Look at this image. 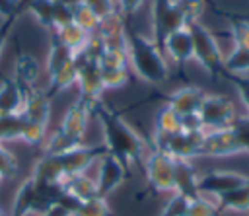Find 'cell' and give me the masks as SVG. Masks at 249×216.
<instances>
[{"mask_svg": "<svg viewBox=\"0 0 249 216\" xmlns=\"http://www.w3.org/2000/svg\"><path fill=\"white\" fill-rule=\"evenodd\" d=\"M233 126H235V130L239 132L243 144H245L247 150H249V113H245V115H237Z\"/></svg>", "mask_w": 249, "mask_h": 216, "instance_id": "obj_44", "label": "cell"}, {"mask_svg": "<svg viewBox=\"0 0 249 216\" xmlns=\"http://www.w3.org/2000/svg\"><path fill=\"white\" fill-rule=\"evenodd\" d=\"M230 19V37L233 41V47H241L249 51V19L228 16Z\"/></svg>", "mask_w": 249, "mask_h": 216, "instance_id": "obj_33", "label": "cell"}, {"mask_svg": "<svg viewBox=\"0 0 249 216\" xmlns=\"http://www.w3.org/2000/svg\"><path fill=\"white\" fill-rule=\"evenodd\" d=\"M93 117L101 125V132H103L101 144L109 154L119 158L126 167L144 162L150 150V142H146L140 136V132L134 126H130L113 105H107L101 99L93 107Z\"/></svg>", "mask_w": 249, "mask_h": 216, "instance_id": "obj_1", "label": "cell"}, {"mask_svg": "<svg viewBox=\"0 0 249 216\" xmlns=\"http://www.w3.org/2000/svg\"><path fill=\"white\" fill-rule=\"evenodd\" d=\"M18 173V158L4 144H0V177L2 181L14 179Z\"/></svg>", "mask_w": 249, "mask_h": 216, "instance_id": "obj_36", "label": "cell"}, {"mask_svg": "<svg viewBox=\"0 0 249 216\" xmlns=\"http://www.w3.org/2000/svg\"><path fill=\"white\" fill-rule=\"evenodd\" d=\"M144 173L150 193H173L175 189V160L160 150L150 148L144 158Z\"/></svg>", "mask_w": 249, "mask_h": 216, "instance_id": "obj_6", "label": "cell"}, {"mask_svg": "<svg viewBox=\"0 0 249 216\" xmlns=\"http://www.w3.org/2000/svg\"><path fill=\"white\" fill-rule=\"evenodd\" d=\"M220 210H228V212H249V181L245 185H241L239 189L220 197L218 200Z\"/></svg>", "mask_w": 249, "mask_h": 216, "instance_id": "obj_26", "label": "cell"}, {"mask_svg": "<svg viewBox=\"0 0 249 216\" xmlns=\"http://www.w3.org/2000/svg\"><path fill=\"white\" fill-rule=\"evenodd\" d=\"M86 6H89L99 19L105 18V16H109V14H113L117 10L115 0H86Z\"/></svg>", "mask_w": 249, "mask_h": 216, "instance_id": "obj_41", "label": "cell"}, {"mask_svg": "<svg viewBox=\"0 0 249 216\" xmlns=\"http://www.w3.org/2000/svg\"><path fill=\"white\" fill-rule=\"evenodd\" d=\"M128 66H99L103 88L105 90H119L128 84Z\"/></svg>", "mask_w": 249, "mask_h": 216, "instance_id": "obj_30", "label": "cell"}, {"mask_svg": "<svg viewBox=\"0 0 249 216\" xmlns=\"http://www.w3.org/2000/svg\"><path fill=\"white\" fill-rule=\"evenodd\" d=\"M206 97V91L198 86H183L175 91H171L169 95L163 97V105L171 107L177 115L185 117V115H193L198 113L202 101Z\"/></svg>", "mask_w": 249, "mask_h": 216, "instance_id": "obj_14", "label": "cell"}, {"mask_svg": "<svg viewBox=\"0 0 249 216\" xmlns=\"http://www.w3.org/2000/svg\"><path fill=\"white\" fill-rule=\"evenodd\" d=\"M76 86L80 90V99L91 103L93 107L101 101L105 88L99 72V60L95 56H89L86 53L76 54Z\"/></svg>", "mask_w": 249, "mask_h": 216, "instance_id": "obj_7", "label": "cell"}, {"mask_svg": "<svg viewBox=\"0 0 249 216\" xmlns=\"http://www.w3.org/2000/svg\"><path fill=\"white\" fill-rule=\"evenodd\" d=\"M126 53L130 70L146 84L160 86L169 80V64L163 51L146 35L126 29Z\"/></svg>", "mask_w": 249, "mask_h": 216, "instance_id": "obj_2", "label": "cell"}, {"mask_svg": "<svg viewBox=\"0 0 249 216\" xmlns=\"http://www.w3.org/2000/svg\"><path fill=\"white\" fill-rule=\"evenodd\" d=\"M181 130V115H177L171 107L163 105L154 121V132H152V140L150 142H158L163 140L167 136H173Z\"/></svg>", "mask_w": 249, "mask_h": 216, "instance_id": "obj_23", "label": "cell"}, {"mask_svg": "<svg viewBox=\"0 0 249 216\" xmlns=\"http://www.w3.org/2000/svg\"><path fill=\"white\" fill-rule=\"evenodd\" d=\"M128 169L130 167H126L119 158L105 152L97 160V177H95L97 197L107 198L109 195H113L128 179Z\"/></svg>", "mask_w": 249, "mask_h": 216, "instance_id": "obj_11", "label": "cell"}, {"mask_svg": "<svg viewBox=\"0 0 249 216\" xmlns=\"http://www.w3.org/2000/svg\"><path fill=\"white\" fill-rule=\"evenodd\" d=\"M247 181H249V175H241L230 169H212L198 177V193L218 200L220 197L239 189Z\"/></svg>", "mask_w": 249, "mask_h": 216, "instance_id": "obj_12", "label": "cell"}, {"mask_svg": "<svg viewBox=\"0 0 249 216\" xmlns=\"http://www.w3.org/2000/svg\"><path fill=\"white\" fill-rule=\"evenodd\" d=\"M150 25H152V41L161 49L163 39L181 29L187 27L183 10L177 0H152L150 8Z\"/></svg>", "mask_w": 249, "mask_h": 216, "instance_id": "obj_5", "label": "cell"}, {"mask_svg": "<svg viewBox=\"0 0 249 216\" xmlns=\"http://www.w3.org/2000/svg\"><path fill=\"white\" fill-rule=\"evenodd\" d=\"M0 183H4V181H2V177H0Z\"/></svg>", "mask_w": 249, "mask_h": 216, "instance_id": "obj_48", "label": "cell"}, {"mask_svg": "<svg viewBox=\"0 0 249 216\" xmlns=\"http://www.w3.org/2000/svg\"><path fill=\"white\" fill-rule=\"evenodd\" d=\"M91 117H93V105L78 97L66 109V113L60 119V123H58L56 128L62 134H66L68 138L84 144V136H86V130H88V125H89V119Z\"/></svg>", "mask_w": 249, "mask_h": 216, "instance_id": "obj_13", "label": "cell"}, {"mask_svg": "<svg viewBox=\"0 0 249 216\" xmlns=\"http://www.w3.org/2000/svg\"><path fill=\"white\" fill-rule=\"evenodd\" d=\"M51 101L53 99L41 88L25 90V103H23L21 117L27 119V121H33V123L49 126V121H51Z\"/></svg>", "mask_w": 249, "mask_h": 216, "instance_id": "obj_18", "label": "cell"}, {"mask_svg": "<svg viewBox=\"0 0 249 216\" xmlns=\"http://www.w3.org/2000/svg\"><path fill=\"white\" fill-rule=\"evenodd\" d=\"M222 78L235 86V90H237V93H239V99H241V103L245 105V109H247V113H249V76L224 72Z\"/></svg>", "mask_w": 249, "mask_h": 216, "instance_id": "obj_38", "label": "cell"}, {"mask_svg": "<svg viewBox=\"0 0 249 216\" xmlns=\"http://www.w3.org/2000/svg\"><path fill=\"white\" fill-rule=\"evenodd\" d=\"M177 2H179L181 10H183L187 25H191L195 21H200V16L204 14V8L208 6L204 0H177Z\"/></svg>", "mask_w": 249, "mask_h": 216, "instance_id": "obj_37", "label": "cell"}, {"mask_svg": "<svg viewBox=\"0 0 249 216\" xmlns=\"http://www.w3.org/2000/svg\"><path fill=\"white\" fill-rule=\"evenodd\" d=\"M187 216H222L218 202L206 195H198L189 200Z\"/></svg>", "mask_w": 249, "mask_h": 216, "instance_id": "obj_31", "label": "cell"}, {"mask_svg": "<svg viewBox=\"0 0 249 216\" xmlns=\"http://www.w3.org/2000/svg\"><path fill=\"white\" fill-rule=\"evenodd\" d=\"M49 37H51V45L47 53L49 88L45 91L53 99L56 93L76 86V54L60 43L56 33H49Z\"/></svg>", "mask_w": 249, "mask_h": 216, "instance_id": "obj_3", "label": "cell"}, {"mask_svg": "<svg viewBox=\"0 0 249 216\" xmlns=\"http://www.w3.org/2000/svg\"><path fill=\"white\" fill-rule=\"evenodd\" d=\"M25 2L27 0H0V18L8 19L16 14L25 12Z\"/></svg>", "mask_w": 249, "mask_h": 216, "instance_id": "obj_40", "label": "cell"}, {"mask_svg": "<svg viewBox=\"0 0 249 216\" xmlns=\"http://www.w3.org/2000/svg\"><path fill=\"white\" fill-rule=\"evenodd\" d=\"M198 171L189 160H175V189L173 193H179L187 198L198 197Z\"/></svg>", "mask_w": 249, "mask_h": 216, "instance_id": "obj_21", "label": "cell"}, {"mask_svg": "<svg viewBox=\"0 0 249 216\" xmlns=\"http://www.w3.org/2000/svg\"><path fill=\"white\" fill-rule=\"evenodd\" d=\"M18 18H19V14L12 16V18H8V19H2V23H0V56H2V53H4V47H6V43H8V37H10V33H12V29H14L16 21H18Z\"/></svg>", "mask_w": 249, "mask_h": 216, "instance_id": "obj_43", "label": "cell"}, {"mask_svg": "<svg viewBox=\"0 0 249 216\" xmlns=\"http://www.w3.org/2000/svg\"><path fill=\"white\" fill-rule=\"evenodd\" d=\"M21 125V115H0V144L19 140Z\"/></svg>", "mask_w": 249, "mask_h": 216, "instance_id": "obj_32", "label": "cell"}, {"mask_svg": "<svg viewBox=\"0 0 249 216\" xmlns=\"http://www.w3.org/2000/svg\"><path fill=\"white\" fill-rule=\"evenodd\" d=\"M21 88L31 90L37 88L41 78V62L31 53H18L14 60V76H12Z\"/></svg>", "mask_w": 249, "mask_h": 216, "instance_id": "obj_20", "label": "cell"}, {"mask_svg": "<svg viewBox=\"0 0 249 216\" xmlns=\"http://www.w3.org/2000/svg\"><path fill=\"white\" fill-rule=\"evenodd\" d=\"M60 187H62L64 197L70 198V200H74V202H82V200H88V198H91V197H97L95 179L89 177L88 173L70 175V177L62 179Z\"/></svg>", "mask_w": 249, "mask_h": 216, "instance_id": "obj_22", "label": "cell"}, {"mask_svg": "<svg viewBox=\"0 0 249 216\" xmlns=\"http://www.w3.org/2000/svg\"><path fill=\"white\" fill-rule=\"evenodd\" d=\"M146 0H115V4H117V10L123 14V18L128 21V18H132L140 8H142V4H144Z\"/></svg>", "mask_w": 249, "mask_h": 216, "instance_id": "obj_42", "label": "cell"}, {"mask_svg": "<svg viewBox=\"0 0 249 216\" xmlns=\"http://www.w3.org/2000/svg\"><path fill=\"white\" fill-rule=\"evenodd\" d=\"M161 51L165 58H171L179 68H183L189 60H193V37L189 27H181L169 33L161 43Z\"/></svg>", "mask_w": 249, "mask_h": 216, "instance_id": "obj_16", "label": "cell"}, {"mask_svg": "<svg viewBox=\"0 0 249 216\" xmlns=\"http://www.w3.org/2000/svg\"><path fill=\"white\" fill-rule=\"evenodd\" d=\"M78 146H82V144L72 140V138H68L58 128H54L51 134H47V138L43 142V154H47V156H60V154L76 150Z\"/></svg>", "mask_w": 249, "mask_h": 216, "instance_id": "obj_27", "label": "cell"}, {"mask_svg": "<svg viewBox=\"0 0 249 216\" xmlns=\"http://www.w3.org/2000/svg\"><path fill=\"white\" fill-rule=\"evenodd\" d=\"M249 154L235 126L220 128V130H204L200 158H231Z\"/></svg>", "mask_w": 249, "mask_h": 216, "instance_id": "obj_8", "label": "cell"}, {"mask_svg": "<svg viewBox=\"0 0 249 216\" xmlns=\"http://www.w3.org/2000/svg\"><path fill=\"white\" fill-rule=\"evenodd\" d=\"M72 14H74V23H78L82 29H86V31H89V33H95V29H97V25H99V18L93 14V10H91L89 6L82 4V6H78Z\"/></svg>", "mask_w": 249, "mask_h": 216, "instance_id": "obj_35", "label": "cell"}, {"mask_svg": "<svg viewBox=\"0 0 249 216\" xmlns=\"http://www.w3.org/2000/svg\"><path fill=\"white\" fill-rule=\"evenodd\" d=\"M204 2H206L208 6H214V0H204Z\"/></svg>", "mask_w": 249, "mask_h": 216, "instance_id": "obj_46", "label": "cell"}, {"mask_svg": "<svg viewBox=\"0 0 249 216\" xmlns=\"http://www.w3.org/2000/svg\"><path fill=\"white\" fill-rule=\"evenodd\" d=\"M0 216H4V212H2V208H0Z\"/></svg>", "mask_w": 249, "mask_h": 216, "instance_id": "obj_47", "label": "cell"}, {"mask_svg": "<svg viewBox=\"0 0 249 216\" xmlns=\"http://www.w3.org/2000/svg\"><path fill=\"white\" fill-rule=\"evenodd\" d=\"M58 4H62L64 8H68V10H76L78 6H82V4H86V0H56Z\"/></svg>", "mask_w": 249, "mask_h": 216, "instance_id": "obj_45", "label": "cell"}, {"mask_svg": "<svg viewBox=\"0 0 249 216\" xmlns=\"http://www.w3.org/2000/svg\"><path fill=\"white\" fill-rule=\"evenodd\" d=\"M126 29L128 21L123 18L119 10L99 19L95 35L101 39L103 47H124L126 49Z\"/></svg>", "mask_w": 249, "mask_h": 216, "instance_id": "obj_17", "label": "cell"}, {"mask_svg": "<svg viewBox=\"0 0 249 216\" xmlns=\"http://www.w3.org/2000/svg\"><path fill=\"white\" fill-rule=\"evenodd\" d=\"M187 27L193 37V60H196L212 78L222 76L224 74V54H222V49H220L214 33L200 21H195Z\"/></svg>", "mask_w": 249, "mask_h": 216, "instance_id": "obj_4", "label": "cell"}, {"mask_svg": "<svg viewBox=\"0 0 249 216\" xmlns=\"http://www.w3.org/2000/svg\"><path fill=\"white\" fill-rule=\"evenodd\" d=\"M224 72L247 76L249 74V51L241 47H233L224 56Z\"/></svg>", "mask_w": 249, "mask_h": 216, "instance_id": "obj_28", "label": "cell"}, {"mask_svg": "<svg viewBox=\"0 0 249 216\" xmlns=\"http://www.w3.org/2000/svg\"><path fill=\"white\" fill-rule=\"evenodd\" d=\"M189 200L191 198H187V197H183L179 193H171V197L165 200V204L161 206L158 216H187Z\"/></svg>", "mask_w": 249, "mask_h": 216, "instance_id": "obj_34", "label": "cell"}, {"mask_svg": "<svg viewBox=\"0 0 249 216\" xmlns=\"http://www.w3.org/2000/svg\"><path fill=\"white\" fill-rule=\"evenodd\" d=\"M202 136L204 132H187L179 130L173 136H167L158 142H150V148L160 150L173 160H189L193 162L195 158H200V146H202Z\"/></svg>", "mask_w": 249, "mask_h": 216, "instance_id": "obj_10", "label": "cell"}, {"mask_svg": "<svg viewBox=\"0 0 249 216\" xmlns=\"http://www.w3.org/2000/svg\"><path fill=\"white\" fill-rule=\"evenodd\" d=\"M78 202L70 200V198H62V200H54L51 204H47L41 212V216H74V206Z\"/></svg>", "mask_w": 249, "mask_h": 216, "instance_id": "obj_39", "label": "cell"}, {"mask_svg": "<svg viewBox=\"0 0 249 216\" xmlns=\"http://www.w3.org/2000/svg\"><path fill=\"white\" fill-rule=\"evenodd\" d=\"M198 117L202 121L204 130H220V128L233 126V123L237 119V111L230 97L206 93V97L198 109Z\"/></svg>", "mask_w": 249, "mask_h": 216, "instance_id": "obj_9", "label": "cell"}, {"mask_svg": "<svg viewBox=\"0 0 249 216\" xmlns=\"http://www.w3.org/2000/svg\"><path fill=\"white\" fill-rule=\"evenodd\" d=\"M45 204L39 197L37 185L31 179V175L27 179H23L18 187V191L14 193L12 198V206H10V216H27L31 212H43Z\"/></svg>", "mask_w": 249, "mask_h": 216, "instance_id": "obj_15", "label": "cell"}, {"mask_svg": "<svg viewBox=\"0 0 249 216\" xmlns=\"http://www.w3.org/2000/svg\"><path fill=\"white\" fill-rule=\"evenodd\" d=\"M25 103V88L14 78L0 76V115H21Z\"/></svg>", "mask_w": 249, "mask_h": 216, "instance_id": "obj_19", "label": "cell"}, {"mask_svg": "<svg viewBox=\"0 0 249 216\" xmlns=\"http://www.w3.org/2000/svg\"><path fill=\"white\" fill-rule=\"evenodd\" d=\"M91 35H93V33L82 29V27H80L78 23H74V21L68 23V25H64V27H60V29L56 31V37L60 39V43H62L66 49H70L74 54H78V53H82V51L86 49V45L89 43Z\"/></svg>", "mask_w": 249, "mask_h": 216, "instance_id": "obj_24", "label": "cell"}, {"mask_svg": "<svg viewBox=\"0 0 249 216\" xmlns=\"http://www.w3.org/2000/svg\"><path fill=\"white\" fill-rule=\"evenodd\" d=\"M25 12L31 14L37 23L47 29L49 33H54V0H27L25 2Z\"/></svg>", "mask_w": 249, "mask_h": 216, "instance_id": "obj_25", "label": "cell"}, {"mask_svg": "<svg viewBox=\"0 0 249 216\" xmlns=\"http://www.w3.org/2000/svg\"><path fill=\"white\" fill-rule=\"evenodd\" d=\"M74 216H113L107 198L103 197H91L88 200H82L74 206Z\"/></svg>", "mask_w": 249, "mask_h": 216, "instance_id": "obj_29", "label": "cell"}]
</instances>
